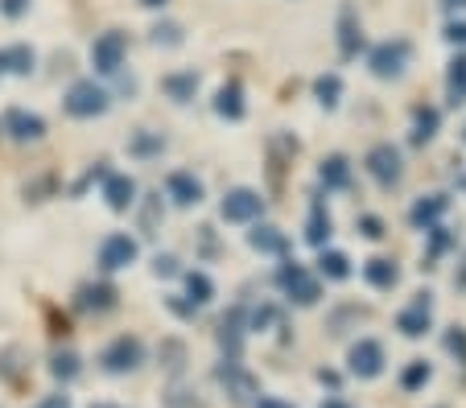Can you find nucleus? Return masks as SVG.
<instances>
[{
	"mask_svg": "<svg viewBox=\"0 0 466 408\" xmlns=\"http://www.w3.org/2000/svg\"><path fill=\"white\" fill-rule=\"evenodd\" d=\"M409 58H413V45H409L405 37H392V42H380L376 50L368 54V66L376 79H400Z\"/></svg>",
	"mask_w": 466,
	"mask_h": 408,
	"instance_id": "1",
	"label": "nucleus"
},
{
	"mask_svg": "<svg viewBox=\"0 0 466 408\" xmlns=\"http://www.w3.org/2000/svg\"><path fill=\"white\" fill-rule=\"evenodd\" d=\"M66 112L75 120H91V115H104L107 112V91L99 87L96 79H79L71 91H66Z\"/></svg>",
	"mask_w": 466,
	"mask_h": 408,
	"instance_id": "2",
	"label": "nucleus"
},
{
	"mask_svg": "<svg viewBox=\"0 0 466 408\" xmlns=\"http://www.w3.org/2000/svg\"><path fill=\"white\" fill-rule=\"evenodd\" d=\"M141 359H145V346H141V338H116V343H107L104 346V355H99V363H104V372H112V375H124V372H137L141 367Z\"/></svg>",
	"mask_w": 466,
	"mask_h": 408,
	"instance_id": "3",
	"label": "nucleus"
},
{
	"mask_svg": "<svg viewBox=\"0 0 466 408\" xmlns=\"http://www.w3.org/2000/svg\"><path fill=\"white\" fill-rule=\"evenodd\" d=\"M124 54H128V37H124L120 29H107V34H99L96 45H91V63L104 75H120Z\"/></svg>",
	"mask_w": 466,
	"mask_h": 408,
	"instance_id": "4",
	"label": "nucleus"
},
{
	"mask_svg": "<svg viewBox=\"0 0 466 408\" xmlns=\"http://www.w3.org/2000/svg\"><path fill=\"white\" fill-rule=\"evenodd\" d=\"M277 284H281L285 294H289V302H298V305H314L318 297H322L318 281L298 264V260H293V264H285L281 273H277Z\"/></svg>",
	"mask_w": 466,
	"mask_h": 408,
	"instance_id": "5",
	"label": "nucleus"
},
{
	"mask_svg": "<svg viewBox=\"0 0 466 408\" xmlns=\"http://www.w3.org/2000/svg\"><path fill=\"white\" fill-rule=\"evenodd\" d=\"M347 367H351V375H360V380H376V375L384 372V346L371 343V338H360V343L347 351Z\"/></svg>",
	"mask_w": 466,
	"mask_h": 408,
	"instance_id": "6",
	"label": "nucleus"
},
{
	"mask_svg": "<svg viewBox=\"0 0 466 408\" xmlns=\"http://www.w3.org/2000/svg\"><path fill=\"white\" fill-rule=\"evenodd\" d=\"M363 165H368V174L384 190H392L396 182H400V174H405V169H400V153H396L392 144H376V149L368 153V161H363Z\"/></svg>",
	"mask_w": 466,
	"mask_h": 408,
	"instance_id": "7",
	"label": "nucleus"
},
{
	"mask_svg": "<svg viewBox=\"0 0 466 408\" xmlns=\"http://www.w3.org/2000/svg\"><path fill=\"white\" fill-rule=\"evenodd\" d=\"M260 211H264V198L256 194V190H248V186L231 190V194L223 198V206H219V214L228 223H252V219H260Z\"/></svg>",
	"mask_w": 466,
	"mask_h": 408,
	"instance_id": "8",
	"label": "nucleus"
},
{
	"mask_svg": "<svg viewBox=\"0 0 466 408\" xmlns=\"http://www.w3.org/2000/svg\"><path fill=\"white\" fill-rule=\"evenodd\" d=\"M430 322H433V302H430V294H417L409 310L396 313V330H400L405 338H421L425 330H430Z\"/></svg>",
	"mask_w": 466,
	"mask_h": 408,
	"instance_id": "9",
	"label": "nucleus"
},
{
	"mask_svg": "<svg viewBox=\"0 0 466 408\" xmlns=\"http://www.w3.org/2000/svg\"><path fill=\"white\" fill-rule=\"evenodd\" d=\"M5 133L13 136V141H42L46 136V120L34 112H25V107H13L9 115H5Z\"/></svg>",
	"mask_w": 466,
	"mask_h": 408,
	"instance_id": "10",
	"label": "nucleus"
},
{
	"mask_svg": "<svg viewBox=\"0 0 466 408\" xmlns=\"http://www.w3.org/2000/svg\"><path fill=\"white\" fill-rule=\"evenodd\" d=\"M137 240L132 235H107L104 248H99V264L107 268V273H116V268H128L132 260H137Z\"/></svg>",
	"mask_w": 466,
	"mask_h": 408,
	"instance_id": "11",
	"label": "nucleus"
},
{
	"mask_svg": "<svg viewBox=\"0 0 466 408\" xmlns=\"http://www.w3.org/2000/svg\"><path fill=\"white\" fill-rule=\"evenodd\" d=\"M112 305H116L112 284H79V294H75V310L83 313H107Z\"/></svg>",
	"mask_w": 466,
	"mask_h": 408,
	"instance_id": "12",
	"label": "nucleus"
},
{
	"mask_svg": "<svg viewBox=\"0 0 466 408\" xmlns=\"http://www.w3.org/2000/svg\"><path fill=\"white\" fill-rule=\"evenodd\" d=\"M104 198L112 211H128L137 203V182L128 174H104Z\"/></svg>",
	"mask_w": 466,
	"mask_h": 408,
	"instance_id": "13",
	"label": "nucleus"
},
{
	"mask_svg": "<svg viewBox=\"0 0 466 408\" xmlns=\"http://www.w3.org/2000/svg\"><path fill=\"white\" fill-rule=\"evenodd\" d=\"M166 194L174 198L177 206H198L203 203V182L194 178V174H169V182H166Z\"/></svg>",
	"mask_w": 466,
	"mask_h": 408,
	"instance_id": "14",
	"label": "nucleus"
},
{
	"mask_svg": "<svg viewBox=\"0 0 466 408\" xmlns=\"http://www.w3.org/2000/svg\"><path fill=\"white\" fill-rule=\"evenodd\" d=\"M219 383H223V388L231 392V400H239V404H244V400H252V396H256V380H252V375L244 372V367L236 363V359H231V363H223V367H219Z\"/></svg>",
	"mask_w": 466,
	"mask_h": 408,
	"instance_id": "15",
	"label": "nucleus"
},
{
	"mask_svg": "<svg viewBox=\"0 0 466 408\" xmlns=\"http://www.w3.org/2000/svg\"><path fill=\"white\" fill-rule=\"evenodd\" d=\"M339 50H343V58H360L363 50V25L351 9H343V17H339Z\"/></svg>",
	"mask_w": 466,
	"mask_h": 408,
	"instance_id": "16",
	"label": "nucleus"
},
{
	"mask_svg": "<svg viewBox=\"0 0 466 408\" xmlns=\"http://www.w3.org/2000/svg\"><path fill=\"white\" fill-rule=\"evenodd\" d=\"M318 178H322L326 190H347V186H351V165H347V157H339V153H335V157L322 161Z\"/></svg>",
	"mask_w": 466,
	"mask_h": 408,
	"instance_id": "17",
	"label": "nucleus"
},
{
	"mask_svg": "<svg viewBox=\"0 0 466 408\" xmlns=\"http://www.w3.org/2000/svg\"><path fill=\"white\" fill-rule=\"evenodd\" d=\"M248 244H252L256 252H268V256H285V252H289V240H285L277 227H264V223L248 235Z\"/></svg>",
	"mask_w": 466,
	"mask_h": 408,
	"instance_id": "18",
	"label": "nucleus"
},
{
	"mask_svg": "<svg viewBox=\"0 0 466 408\" xmlns=\"http://www.w3.org/2000/svg\"><path fill=\"white\" fill-rule=\"evenodd\" d=\"M363 276H368V284H376V289H392V284L400 281V268H396V260L376 256L363 264Z\"/></svg>",
	"mask_w": 466,
	"mask_h": 408,
	"instance_id": "19",
	"label": "nucleus"
},
{
	"mask_svg": "<svg viewBox=\"0 0 466 408\" xmlns=\"http://www.w3.org/2000/svg\"><path fill=\"white\" fill-rule=\"evenodd\" d=\"M446 206H450L446 194H430V198H421V203L413 206V214H409V219H413V227H433V223L446 214Z\"/></svg>",
	"mask_w": 466,
	"mask_h": 408,
	"instance_id": "20",
	"label": "nucleus"
},
{
	"mask_svg": "<svg viewBox=\"0 0 466 408\" xmlns=\"http://www.w3.org/2000/svg\"><path fill=\"white\" fill-rule=\"evenodd\" d=\"M215 112H219L223 120H244V91H239V83L219 87V95H215Z\"/></svg>",
	"mask_w": 466,
	"mask_h": 408,
	"instance_id": "21",
	"label": "nucleus"
},
{
	"mask_svg": "<svg viewBox=\"0 0 466 408\" xmlns=\"http://www.w3.org/2000/svg\"><path fill=\"white\" fill-rule=\"evenodd\" d=\"M219 343H223V351H228L231 359L239 355V343H244V310H231L228 318H223V326H219Z\"/></svg>",
	"mask_w": 466,
	"mask_h": 408,
	"instance_id": "22",
	"label": "nucleus"
},
{
	"mask_svg": "<svg viewBox=\"0 0 466 408\" xmlns=\"http://www.w3.org/2000/svg\"><path fill=\"white\" fill-rule=\"evenodd\" d=\"M34 63L37 58L29 45H9V50H0V71H9V75H29Z\"/></svg>",
	"mask_w": 466,
	"mask_h": 408,
	"instance_id": "23",
	"label": "nucleus"
},
{
	"mask_svg": "<svg viewBox=\"0 0 466 408\" xmlns=\"http://www.w3.org/2000/svg\"><path fill=\"white\" fill-rule=\"evenodd\" d=\"M438 124H441L438 107H417L413 112V144H430L433 133H438Z\"/></svg>",
	"mask_w": 466,
	"mask_h": 408,
	"instance_id": "24",
	"label": "nucleus"
},
{
	"mask_svg": "<svg viewBox=\"0 0 466 408\" xmlns=\"http://www.w3.org/2000/svg\"><path fill=\"white\" fill-rule=\"evenodd\" d=\"M318 273L326 276V281H347V276H351V260L343 256V252H326L322 248V256H318Z\"/></svg>",
	"mask_w": 466,
	"mask_h": 408,
	"instance_id": "25",
	"label": "nucleus"
},
{
	"mask_svg": "<svg viewBox=\"0 0 466 408\" xmlns=\"http://www.w3.org/2000/svg\"><path fill=\"white\" fill-rule=\"evenodd\" d=\"M306 240L314 244V248H326V240H330V214H326V206H322V203H314V211H309Z\"/></svg>",
	"mask_w": 466,
	"mask_h": 408,
	"instance_id": "26",
	"label": "nucleus"
},
{
	"mask_svg": "<svg viewBox=\"0 0 466 408\" xmlns=\"http://www.w3.org/2000/svg\"><path fill=\"white\" fill-rule=\"evenodd\" d=\"M194 91H198V75L186 71V75H169L166 79V95L174 99V104H190Z\"/></svg>",
	"mask_w": 466,
	"mask_h": 408,
	"instance_id": "27",
	"label": "nucleus"
},
{
	"mask_svg": "<svg viewBox=\"0 0 466 408\" xmlns=\"http://www.w3.org/2000/svg\"><path fill=\"white\" fill-rule=\"evenodd\" d=\"M446 87H450V104H466V54H458L454 63H450Z\"/></svg>",
	"mask_w": 466,
	"mask_h": 408,
	"instance_id": "28",
	"label": "nucleus"
},
{
	"mask_svg": "<svg viewBox=\"0 0 466 408\" xmlns=\"http://www.w3.org/2000/svg\"><path fill=\"white\" fill-rule=\"evenodd\" d=\"M314 95L322 107H339V95H343V79L339 75H318L314 79Z\"/></svg>",
	"mask_w": 466,
	"mask_h": 408,
	"instance_id": "29",
	"label": "nucleus"
},
{
	"mask_svg": "<svg viewBox=\"0 0 466 408\" xmlns=\"http://www.w3.org/2000/svg\"><path fill=\"white\" fill-rule=\"evenodd\" d=\"M433 380V367L425 363V359H413V363L400 372V388L405 392H417V388H425V383Z\"/></svg>",
	"mask_w": 466,
	"mask_h": 408,
	"instance_id": "30",
	"label": "nucleus"
},
{
	"mask_svg": "<svg viewBox=\"0 0 466 408\" xmlns=\"http://www.w3.org/2000/svg\"><path fill=\"white\" fill-rule=\"evenodd\" d=\"M186 294H190L194 305H207L215 297V284L207 273H186Z\"/></svg>",
	"mask_w": 466,
	"mask_h": 408,
	"instance_id": "31",
	"label": "nucleus"
},
{
	"mask_svg": "<svg viewBox=\"0 0 466 408\" xmlns=\"http://www.w3.org/2000/svg\"><path fill=\"white\" fill-rule=\"evenodd\" d=\"M50 372H54V380H75L79 375V355L75 351H58L50 359Z\"/></svg>",
	"mask_w": 466,
	"mask_h": 408,
	"instance_id": "32",
	"label": "nucleus"
},
{
	"mask_svg": "<svg viewBox=\"0 0 466 408\" xmlns=\"http://www.w3.org/2000/svg\"><path fill=\"white\" fill-rule=\"evenodd\" d=\"M128 149L137 153V157H157V153L166 149V141H161V133H137Z\"/></svg>",
	"mask_w": 466,
	"mask_h": 408,
	"instance_id": "33",
	"label": "nucleus"
},
{
	"mask_svg": "<svg viewBox=\"0 0 466 408\" xmlns=\"http://www.w3.org/2000/svg\"><path fill=\"white\" fill-rule=\"evenodd\" d=\"M166 408H203V400H198V392L182 388V383H174V388L166 392Z\"/></svg>",
	"mask_w": 466,
	"mask_h": 408,
	"instance_id": "34",
	"label": "nucleus"
},
{
	"mask_svg": "<svg viewBox=\"0 0 466 408\" xmlns=\"http://www.w3.org/2000/svg\"><path fill=\"white\" fill-rule=\"evenodd\" d=\"M446 351L466 367V330H458V326H454V330H446Z\"/></svg>",
	"mask_w": 466,
	"mask_h": 408,
	"instance_id": "35",
	"label": "nucleus"
},
{
	"mask_svg": "<svg viewBox=\"0 0 466 408\" xmlns=\"http://www.w3.org/2000/svg\"><path fill=\"white\" fill-rule=\"evenodd\" d=\"M153 42L157 45H182V29H177L174 21H166V25L153 29Z\"/></svg>",
	"mask_w": 466,
	"mask_h": 408,
	"instance_id": "36",
	"label": "nucleus"
},
{
	"mask_svg": "<svg viewBox=\"0 0 466 408\" xmlns=\"http://www.w3.org/2000/svg\"><path fill=\"white\" fill-rule=\"evenodd\" d=\"M157 219H161V198H149V203H145V211H141L145 235H153V231H157Z\"/></svg>",
	"mask_w": 466,
	"mask_h": 408,
	"instance_id": "37",
	"label": "nucleus"
},
{
	"mask_svg": "<svg viewBox=\"0 0 466 408\" xmlns=\"http://www.w3.org/2000/svg\"><path fill=\"white\" fill-rule=\"evenodd\" d=\"M425 231H430V256H441V252L450 248L446 227H438V223H433V227H425Z\"/></svg>",
	"mask_w": 466,
	"mask_h": 408,
	"instance_id": "38",
	"label": "nucleus"
},
{
	"mask_svg": "<svg viewBox=\"0 0 466 408\" xmlns=\"http://www.w3.org/2000/svg\"><path fill=\"white\" fill-rule=\"evenodd\" d=\"M161 355H166V367H169V372H182V359H186L182 343H166V346H161Z\"/></svg>",
	"mask_w": 466,
	"mask_h": 408,
	"instance_id": "39",
	"label": "nucleus"
},
{
	"mask_svg": "<svg viewBox=\"0 0 466 408\" xmlns=\"http://www.w3.org/2000/svg\"><path fill=\"white\" fill-rule=\"evenodd\" d=\"M360 231L368 240H384V223H380L376 214H360Z\"/></svg>",
	"mask_w": 466,
	"mask_h": 408,
	"instance_id": "40",
	"label": "nucleus"
},
{
	"mask_svg": "<svg viewBox=\"0 0 466 408\" xmlns=\"http://www.w3.org/2000/svg\"><path fill=\"white\" fill-rule=\"evenodd\" d=\"M273 322H277V310H273V305H260V310L252 313V330H264V326H273Z\"/></svg>",
	"mask_w": 466,
	"mask_h": 408,
	"instance_id": "41",
	"label": "nucleus"
},
{
	"mask_svg": "<svg viewBox=\"0 0 466 408\" xmlns=\"http://www.w3.org/2000/svg\"><path fill=\"white\" fill-rule=\"evenodd\" d=\"M153 273L157 276H177V260L174 256H157L153 260Z\"/></svg>",
	"mask_w": 466,
	"mask_h": 408,
	"instance_id": "42",
	"label": "nucleus"
},
{
	"mask_svg": "<svg viewBox=\"0 0 466 408\" xmlns=\"http://www.w3.org/2000/svg\"><path fill=\"white\" fill-rule=\"evenodd\" d=\"M25 9H29V0H0V13H5V17H21Z\"/></svg>",
	"mask_w": 466,
	"mask_h": 408,
	"instance_id": "43",
	"label": "nucleus"
},
{
	"mask_svg": "<svg viewBox=\"0 0 466 408\" xmlns=\"http://www.w3.org/2000/svg\"><path fill=\"white\" fill-rule=\"evenodd\" d=\"M169 310H174L177 318H194V310H198V305H194V302H177V297H169Z\"/></svg>",
	"mask_w": 466,
	"mask_h": 408,
	"instance_id": "44",
	"label": "nucleus"
},
{
	"mask_svg": "<svg viewBox=\"0 0 466 408\" xmlns=\"http://www.w3.org/2000/svg\"><path fill=\"white\" fill-rule=\"evenodd\" d=\"M446 37H450L454 45H466V21H454V25L446 29Z\"/></svg>",
	"mask_w": 466,
	"mask_h": 408,
	"instance_id": "45",
	"label": "nucleus"
},
{
	"mask_svg": "<svg viewBox=\"0 0 466 408\" xmlns=\"http://www.w3.org/2000/svg\"><path fill=\"white\" fill-rule=\"evenodd\" d=\"M34 408H71V400L66 396H46L42 404H34Z\"/></svg>",
	"mask_w": 466,
	"mask_h": 408,
	"instance_id": "46",
	"label": "nucleus"
},
{
	"mask_svg": "<svg viewBox=\"0 0 466 408\" xmlns=\"http://www.w3.org/2000/svg\"><path fill=\"white\" fill-rule=\"evenodd\" d=\"M256 408H289V404H281V400H273V396H264Z\"/></svg>",
	"mask_w": 466,
	"mask_h": 408,
	"instance_id": "47",
	"label": "nucleus"
},
{
	"mask_svg": "<svg viewBox=\"0 0 466 408\" xmlns=\"http://www.w3.org/2000/svg\"><path fill=\"white\" fill-rule=\"evenodd\" d=\"M441 5H446L450 13H458V9H466V0H441Z\"/></svg>",
	"mask_w": 466,
	"mask_h": 408,
	"instance_id": "48",
	"label": "nucleus"
},
{
	"mask_svg": "<svg viewBox=\"0 0 466 408\" xmlns=\"http://www.w3.org/2000/svg\"><path fill=\"white\" fill-rule=\"evenodd\" d=\"M141 5H149V9H161V5H166V0H141Z\"/></svg>",
	"mask_w": 466,
	"mask_h": 408,
	"instance_id": "49",
	"label": "nucleus"
},
{
	"mask_svg": "<svg viewBox=\"0 0 466 408\" xmlns=\"http://www.w3.org/2000/svg\"><path fill=\"white\" fill-rule=\"evenodd\" d=\"M454 281H458V284H462V289H466V268H462V276H454Z\"/></svg>",
	"mask_w": 466,
	"mask_h": 408,
	"instance_id": "50",
	"label": "nucleus"
},
{
	"mask_svg": "<svg viewBox=\"0 0 466 408\" xmlns=\"http://www.w3.org/2000/svg\"><path fill=\"white\" fill-rule=\"evenodd\" d=\"M322 408H347V404H339V400H330V404H322Z\"/></svg>",
	"mask_w": 466,
	"mask_h": 408,
	"instance_id": "51",
	"label": "nucleus"
},
{
	"mask_svg": "<svg viewBox=\"0 0 466 408\" xmlns=\"http://www.w3.org/2000/svg\"><path fill=\"white\" fill-rule=\"evenodd\" d=\"M458 186H462V190H466V174H462V178H458Z\"/></svg>",
	"mask_w": 466,
	"mask_h": 408,
	"instance_id": "52",
	"label": "nucleus"
}]
</instances>
